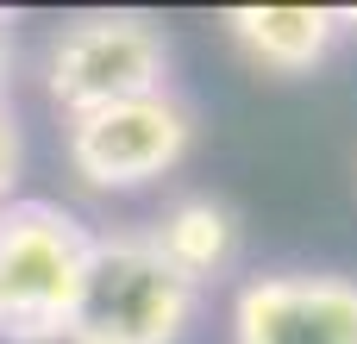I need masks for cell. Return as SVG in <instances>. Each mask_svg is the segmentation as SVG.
Segmentation results:
<instances>
[{"mask_svg": "<svg viewBox=\"0 0 357 344\" xmlns=\"http://www.w3.org/2000/svg\"><path fill=\"white\" fill-rule=\"evenodd\" d=\"M201 288L182 282L144 232H94L63 344H182Z\"/></svg>", "mask_w": 357, "mask_h": 344, "instance_id": "6da1fadb", "label": "cell"}, {"mask_svg": "<svg viewBox=\"0 0 357 344\" xmlns=\"http://www.w3.org/2000/svg\"><path fill=\"white\" fill-rule=\"evenodd\" d=\"M94 232L56 201L0 207V344H63Z\"/></svg>", "mask_w": 357, "mask_h": 344, "instance_id": "7a4b0ae2", "label": "cell"}, {"mask_svg": "<svg viewBox=\"0 0 357 344\" xmlns=\"http://www.w3.org/2000/svg\"><path fill=\"white\" fill-rule=\"evenodd\" d=\"M44 88L75 119L169 88V38L151 13H82L44 50Z\"/></svg>", "mask_w": 357, "mask_h": 344, "instance_id": "3957f363", "label": "cell"}, {"mask_svg": "<svg viewBox=\"0 0 357 344\" xmlns=\"http://www.w3.org/2000/svg\"><path fill=\"white\" fill-rule=\"evenodd\" d=\"M195 144V113L163 88V94H138V100H113L94 113H75L63 132L69 169L82 188L94 194H132L151 188L157 175H169Z\"/></svg>", "mask_w": 357, "mask_h": 344, "instance_id": "277c9868", "label": "cell"}, {"mask_svg": "<svg viewBox=\"0 0 357 344\" xmlns=\"http://www.w3.org/2000/svg\"><path fill=\"white\" fill-rule=\"evenodd\" d=\"M232 344H357V282L326 269L257 276L232 301Z\"/></svg>", "mask_w": 357, "mask_h": 344, "instance_id": "5b68a950", "label": "cell"}, {"mask_svg": "<svg viewBox=\"0 0 357 344\" xmlns=\"http://www.w3.org/2000/svg\"><path fill=\"white\" fill-rule=\"evenodd\" d=\"M144 238L157 244V257H163L182 282L207 288V282L226 276L232 257H238V213H232L220 194H182V201H169V207L157 213V226H151Z\"/></svg>", "mask_w": 357, "mask_h": 344, "instance_id": "8992f818", "label": "cell"}, {"mask_svg": "<svg viewBox=\"0 0 357 344\" xmlns=\"http://www.w3.org/2000/svg\"><path fill=\"white\" fill-rule=\"evenodd\" d=\"M226 31L276 75H307L326 63L339 44V13L333 6H232Z\"/></svg>", "mask_w": 357, "mask_h": 344, "instance_id": "52a82bcc", "label": "cell"}, {"mask_svg": "<svg viewBox=\"0 0 357 344\" xmlns=\"http://www.w3.org/2000/svg\"><path fill=\"white\" fill-rule=\"evenodd\" d=\"M19 169H25V138H19V119H13V107H0V207L13 201V188H19Z\"/></svg>", "mask_w": 357, "mask_h": 344, "instance_id": "ba28073f", "label": "cell"}, {"mask_svg": "<svg viewBox=\"0 0 357 344\" xmlns=\"http://www.w3.org/2000/svg\"><path fill=\"white\" fill-rule=\"evenodd\" d=\"M13 63H19V44H13V19L0 13V107H6V88H13Z\"/></svg>", "mask_w": 357, "mask_h": 344, "instance_id": "9c48e42d", "label": "cell"}]
</instances>
